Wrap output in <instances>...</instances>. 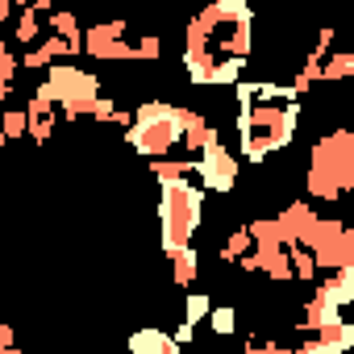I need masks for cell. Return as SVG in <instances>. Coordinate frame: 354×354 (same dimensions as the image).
I'll use <instances>...</instances> for the list:
<instances>
[{"label":"cell","instance_id":"1","mask_svg":"<svg viewBox=\"0 0 354 354\" xmlns=\"http://www.w3.org/2000/svg\"><path fill=\"white\" fill-rule=\"evenodd\" d=\"M201 217H205V192L188 180L180 184H162L158 192V246L167 259H175L180 250L192 246V234L201 230Z\"/></svg>","mask_w":354,"mask_h":354},{"label":"cell","instance_id":"17","mask_svg":"<svg viewBox=\"0 0 354 354\" xmlns=\"http://www.w3.org/2000/svg\"><path fill=\"white\" fill-rule=\"evenodd\" d=\"M0 133H5V142L26 138V133H30V117H26V109H5V117H0Z\"/></svg>","mask_w":354,"mask_h":354},{"label":"cell","instance_id":"13","mask_svg":"<svg viewBox=\"0 0 354 354\" xmlns=\"http://www.w3.org/2000/svg\"><path fill=\"white\" fill-rule=\"evenodd\" d=\"M50 113H55V88H50V84L42 80V84H38V88L30 92L26 117H30V121H38V117H50Z\"/></svg>","mask_w":354,"mask_h":354},{"label":"cell","instance_id":"14","mask_svg":"<svg viewBox=\"0 0 354 354\" xmlns=\"http://www.w3.org/2000/svg\"><path fill=\"white\" fill-rule=\"evenodd\" d=\"M209 325H213L217 337H234V333H238V308H234V304H217V308H209Z\"/></svg>","mask_w":354,"mask_h":354},{"label":"cell","instance_id":"6","mask_svg":"<svg viewBox=\"0 0 354 354\" xmlns=\"http://www.w3.org/2000/svg\"><path fill=\"white\" fill-rule=\"evenodd\" d=\"M333 325H342V308H337V304H329L325 296H313V300L304 304L300 329H308V333H321V329H333Z\"/></svg>","mask_w":354,"mask_h":354},{"label":"cell","instance_id":"29","mask_svg":"<svg viewBox=\"0 0 354 354\" xmlns=\"http://www.w3.org/2000/svg\"><path fill=\"white\" fill-rule=\"evenodd\" d=\"M0 146H5V133H0Z\"/></svg>","mask_w":354,"mask_h":354},{"label":"cell","instance_id":"18","mask_svg":"<svg viewBox=\"0 0 354 354\" xmlns=\"http://www.w3.org/2000/svg\"><path fill=\"white\" fill-rule=\"evenodd\" d=\"M50 30L67 46H80V21H75V13H50Z\"/></svg>","mask_w":354,"mask_h":354},{"label":"cell","instance_id":"12","mask_svg":"<svg viewBox=\"0 0 354 354\" xmlns=\"http://www.w3.org/2000/svg\"><path fill=\"white\" fill-rule=\"evenodd\" d=\"M242 67H246V59H213V67H209V84H242Z\"/></svg>","mask_w":354,"mask_h":354},{"label":"cell","instance_id":"16","mask_svg":"<svg viewBox=\"0 0 354 354\" xmlns=\"http://www.w3.org/2000/svg\"><path fill=\"white\" fill-rule=\"evenodd\" d=\"M288 263H292V279H304V283H313V279H317V263H313V254H308V250L288 246Z\"/></svg>","mask_w":354,"mask_h":354},{"label":"cell","instance_id":"4","mask_svg":"<svg viewBox=\"0 0 354 354\" xmlns=\"http://www.w3.org/2000/svg\"><path fill=\"white\" fill-rule=\"evenodd\" d=\"M196 175H201V192H230L238 184V158L225 146H209L196 154Z\"/></svg>","mask_w":354,"mask_h":354},{"label":"cell","instance_id":"23","mask_svg":"<svg viewBox=\"0 0 354 354\" xmlns=\"http://www.w3.org/2000/svg\"><path fill=\"white\" fill-rule=\"evenodd\" d=\"M113 109H117V104H113L109 96H96V100H92V113H88V117H96V121H113Z\"/></svg>","mask_w":354,"mask_h":354},{"label":"cell","instance_id":"25","mask_svg":"<svg viewBox=\"0 0 354 354\" xmlns=\"http://www.w3.org/2000/svg\"><path fill=\"white\" fill-rule=\"evenodd\" d=\"M13 17V5H9V0H0V21H9Z\"/></svg>","mask_w":354,"mask_h":354},{"label":"cell","instance_id":"10","mask_svg":"<svg viewBox=\"0 0 354 354\" xmlns=\"http://www.w3.org/2000/svg\"><path fill=\"white\" fill-rule=\"evenodd\" d=\"M167 346H171V333H162V329L129 333V354H167Z\"/></svg>","mask_w":354,"mask_h":354},{"label":"cell","instance_id":"24","mask_svg":"<svg viewBox=\"0 0 354 354\" xmlns=\"http://www.w3.org/2000/svg\"><path fill=\"white\" fill-rule=\"evenodd\" d=\"M13 337H17V333H13V325L0 321V350H9V346H13Z\"/></svg>","mask_w":354,"mask_h":354},{"label":"cell","instance_id":"5","mask_svg":"<svg viewBox=\"0 0 354 354\" xmlns=\"http://www.w3.org/2000/svg\"><path fill=\"white\" fill-rule=\"evenodd\" d=\"M313 263L321 271H342V267H354V230H342L333 242H325L321 250H313Z\"/></svg>","mask_w":354,"mask_h":354},{"label":"cell","instance_id":"26","mask_svg":"<svg viewBox=\"0 0 354 354\" xmlns=\"http://www.w3.org/2000/svg\"><path fill=\"white\" fill-rule=\"evenodd\" d=\"M242 354H263V346H254V342H246V346H242Z\"/></svg>","mask_w":354,"mask_h":354},{"label":"cell","instance_id":"8","mask_svg":"<svg viewBox=\"0 0 354 354\" xmlns=\"http://www.w3.org/2000/svg\"><path fill=\"white\" fill-rule=\"evenodd\" d=\"M150 171H154L158 184H180V180H188V175L196 171V162H188V158H154Z\"/></svg>","mask_w":354,"mask_h":354},{"label":"cell","instance_id":"28","mask_svg":"<svg viewBox=\"0 0 354 354\" xmlns=\"http://www.w3.org/2000/svg\"><path fill=\"white\" fill-rule=\"evenodd\" d=\"M0 354H21V350H17V346H9V350H0Z\"/></svg>","mask_w":354,"mask_h":354},{"label":"cell","instance_id":"21","mask_svg":"<svg viewBox=\"0 0 354 354\" xmlns=\"http://www.w3.org/2000/svg\"><path fill=\"white\" fill-rule=\"evenodd\" d=\"M158 55H162L158 34H142V38H138V46H133V59H146V63H150V59H158Z\"/></svg>","mask_w":354,"mask_h":354},{"label":"cell","instance_id":"9","mask_svg":"<svg viewBox=\"0 0 354 354\" xmlns=\"http://www.w3.org/2000/svg\"><path fill=\"white\" fill-rule=\"evenodd\" d=\"M304 188H308V196H313V201H342V188L333 184V175H329V171H321V167H308Z\"/></svg>","mask_w":354,"mask_h":354},{"label":"cell","instance_id":"19","mask_svg":"<svg viewBox=\"0 0 354 354\" xmlns=\"http://www.w3.org/2000/svg\"><path fill=\"white\" fill-rule=\"evenodd\" d=\"M354 75V55H329L321 59V80H350Z\"/></svg>","mask_w":354,"mask_h":354},{"label":"cell","instance_id":"20","mask_svg":"<svg viewBox=\"0 0 354 354\" xmlns=\"http://www.w3.org/2000/svg\"><path fill=\"white\" fill-rule=\"evenodd\" d=\"M242 254H250V234H246V225H238V230L230 234V242L221 246V263H238Z\"/></svg>","mask_w":354,"mask_h":354},{"label":"cell","instance_id":"27","mask_svg":"<svg viewBox=\"0 0 354 354\" xmlns=\"http://www.w3.org/2000/svg\"><path fill=\"white\" fill-rule=\"evenodd\" d=\"M5 55H9V42H0V59H5Z\"/></svg>","mask_w":354,"mask_h":354},{"label":"cell","instance_id":"15","mask_svg":"<svg viewBox=\"0 0 354 354\" xmlns=\"http://www.w3.org/2000/svg\"><path fill=\"white\" fill-rule=\"evenodd\" d=\"M38 38H42V26H38V17H34V13H30V5H26V9H21V17H17L13 42H17V46H34Z\"/></svg>","mask_w":354,"mask_h":354},{"label":"cell","instance_id":"3","mask_svg":"<svg viewBox=\"0 0 354 354\" xmlns=\"http://www.w3.org/2000/svg\"><path fill=\"white\" fill-rule=\"evenodd\" d=\"M313 167L329 171L333 184L346 196L354 188V133L350 129H337V133H325L321 142H313Z\"/></svg>","mask_w":354,"mask_h":354},{"label":"cell","instance_id":"11","mask_svg":"<svg viewBox=\"0 0 354 354\" xmlns=\"http://www.w3.org/2000/svg\"><path fill=\"white\" fill-rule=\"evenodd\" d=\"M171 267H175V271H171V279L184 288V283H192V279L201 275V254H196V250L188 246V250H180V254L171 259Z\"/></svg>","mask_w":354,"mask_h":354},{"label":"cell","instance_id":"2","mask_svg":"<svg viewBox=\"0 0 354 354\" xmlns=\"http://www.w3.org/2000/svg\"><path fill=\"white\" fill-rule=\"evenodd\" d=\"M180 133H184V125H180V104L142 100V104L133 109V125H129L125 142H129L138 154H146V158L154 162V158H167V150L180 146Z\"/></svg>","mask_w":354,"mask_h":354},{"label":"cell","instance_id":"7","mask_svg":"<svg viewBox=\"0 0 354 354\" xmlns=\"http://www.w3.org/2000/svg\"><path fill=\"white\" fill-rule=\"evenodd\" d=\"M209 308H213V296H205V292H192V296H188V304H184V321H180V329H175L171 337L180 342V346H184V342H192V329H196V325L209 317Z\"/></svg>","mask_w":354,"mask_h":354},{"label":"cell","instance_id":"22","mask_svg":"<svg viewBox=\"0 0 354 354\" xmlns=\"http://www.w3.org/2000/svg\"><path fill=\"white\" fill-rule=\"evenodd\" d=\"M50 133H55V113H50V117L30 121V138H34V142H50Z\"/></svg>","mask_w":354,"mask_h":354}]
</instances>
